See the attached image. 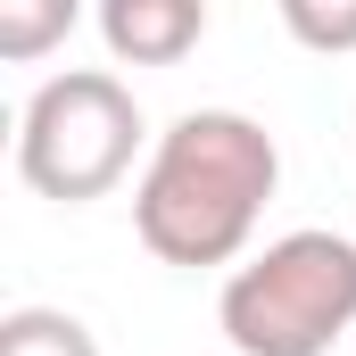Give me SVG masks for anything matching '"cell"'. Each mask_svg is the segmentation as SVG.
Wrapping results in <instances>:
<instances>
[{
    "instance_id": "obj_1",
    "label": "cell",
    "mask_w": 356,
    "mask_h": 356,
    "mask_svg": "<svg viewBox=\"0 0 356 356\" xmlns=\"http://www.w3.org/2000/svg\"><path fill=\"white\" fill-rule=\"evenodd\" d=\"M282 149L241 108H191L158 133L133 182V232L158 266H232L266 216Z\"/></svg>"
},
{
    "instance_id": "obj_2",
    "label": "cell",
    "mask_w": 356,
    "mask_h": 356,
    "mask_svg": "<svg viewBox=\"0 0 356 356\" xmlns=\"http://www.w3.org/2000/svg\"><path fill=\"white\" fill-rule=\"evenodd\" d=\"M216 323L241 356H332V340L356 323V241L323 224L266 241L224 273Z\"/></svg>"
},
{
    "instance_id": "obj_3",
    "label": "cell",
    "mask_w": 356,
    "mask_h": 356,
    "mask_svg": "<svg viewBox=\"0 0 356 356\" xmlns=\"http://www.w3.org/2000/svg\"><path fill=\"white\" fill-rule=\"evenodd\" d=\"M141 141H149V124H141L133 83L108 67H67L17 116V175H25V191H42L58 207H83L133 175Z\"/></svg>"
},
{
    "instance_id": "obj_4",
    "label": "cell",
    "mask_w": 356,
    "mask_h": 356,
    "mask_svg": "<svg viewBox=\"0 0 356 356\" xmlns=\"http://www.w3.org/2000/svg\"><path fill=\"white\" fill-rule=\"evenodd\" d=\"M207 8L199 0H108L99 8V42L116 67H175L182 50H199Z\"/></svg>"
},
{
    "instance_id": "obj_5",
    "label": "cell",
    "mask_w": 356,
    "mask_h": 356,
    "mask_svg": "<svg viewBox=\"0 0 356 356\" xmlns=\"http://www.w3.org/2000/svg\"><path fill=\"white\" fill-rule=\"evenodd\" d=\"M0 356H99V340L67 307H8L0 315Z\"/></svg>"
},
{
    "instance_id": "obj_6",
    "label": "cell",
    "mask_w": 356,
    "mask_h": 356,
    "mask_svg": "<svg viewBox=\"0 0 356 356\" xmlns=\"http://www.w3.org/2000/svg\"><path fill=\"white\" fill-rule=\"evenodd\" d=\"M75 33V0H0V58H42Z\"/></svg>"
},
{
    "instance_id": "obj_7",
    "label": "cell",
    "mask_w": 356,
    "mask_h": 356,
    "mask_svg": "<svg viewBox=\"0 0 356 356\" xmlns=\"http://www.w3.org/2000/svg\"><path fill=\"white\" fill-rule=\"evenodd\" d=\"M282 25H290V42H307V50H356V0H282Z\"/></svg>"
}]
</instances>
